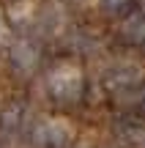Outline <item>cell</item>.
I'll return each instance as SVG.
<instances>
[{"label": "cell", "mask_w": 145, "mask_h": 148, "mask_svg": "<svg viewBox=\"0 0 145 148\" xmlns=\"http://www.w3.org/2000/svg\"><path fill=\"white\" fill-rule=\"evenodd\" d=\"M101 3V8L112 11V14H118V11H123L126 5H129V0H99Z\"/></svg>", "instance_id": "1"}]
</instances>
